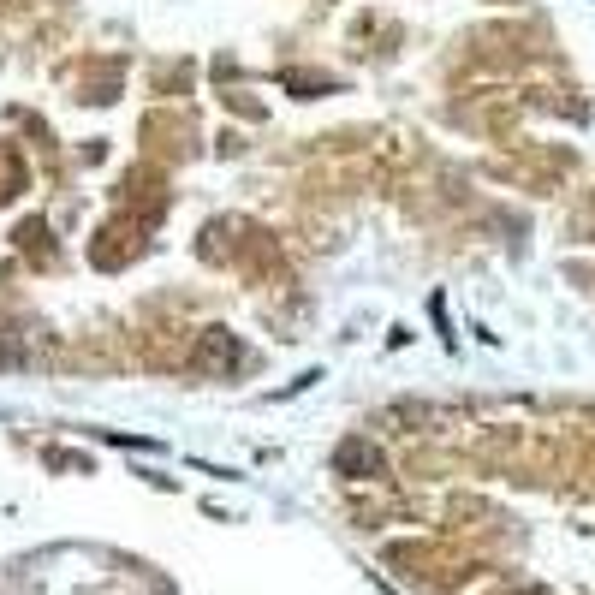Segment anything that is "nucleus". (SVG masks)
Returning a JSON list of instances; mask_svg holds the SVG:
<instances>
[{
  "mask_svg": "<svg viewBox=\"0 0 595 595\" xmlns=\"http://www.w3.org/2000/svg\"><path fill=\"white\" fill-rule=\"evenodd\" d=\"M334 465H340V471H352V476H381V453H375V447H363V441H346Z\"/></svg>",
  "mask_w": 595,
  "mask_h": 595,
  "instance_id": "obj_1",
  "label": "nucleus"
}]
</instances>
